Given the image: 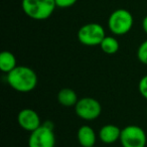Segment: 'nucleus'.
I'll return each instance as SVG.
<instances>
[{
	"mask_svg": "<svg viewBox=\"0 0 147 147\" xmlns=\"http://www.w3.org/2000/svg\"><path fill=\"white\" fill-rule=\"evenodd\" d=\"M21 8L29 18L45 20L51 16L57 4L55 0H22Z\"/></svg>",
	"mask_w": 147,
	"mask_h": 147,
	"instance_id": "nucleus-2",
	"label": "nucleus"
},
{
	"mask_svg": "<svg viewBox=\"0 0 147 147\" xmlns=\"http://www.w3.org/2000/svg\"><path fill=\"white\" fill-rule=\"evenodd\" d=\"M137 57L144 65H147V39L144 40L137 49Z\"/></svg>",
	"mask_w": 147,
	"mask_h": 147,
	"instance_id": "nucleus-14",
	"label": "nucleus"
},
{
	"mask_svg": "<svg viewBox=\"0 0 147 147\" xmlns=\"http://www.w3.org/2000/svg\"><path fill=\"white\" fill-rule=\"evenodd\" d=\"M78 40L86 47L100 45L106 36L104 27L96 22H90L81 26L78 30Z\"/></svg>",
	"mask_w": 147,
	"mask_h": 147,
	"instance_id": "nucleus-4",
	"label": "nucleus"
},
{
	"mask_svg": "<svg viewBox=\"0 0 147 147\" xmlns=\"http://www.w3.org/2000/svg\"><path fill=\"white\" fill-rule=\"evenodd\" d=\"M121 130L114 124L104 125L99 131V139L105 144H113L120 140Z\"/></svg>",
	"mask_w": 147,
	"mask_h": 147,
	"instance_id": "nucleus-9",
	"label": "nucleus"
},
{
	"mask_svg": "<svg viewBox=\"0 0 147 147\" xmlns=\"http://www.w3.org/2000/svg\"><path fill=\"white\" fill-rule=\"evenodd\" d=\"M57 7L59 8H69L76 4L78 0H55Z\"/></svg>",
	"mask_w": 147,
	"mask_h": 147,
	"instance_id": "nucleus-16",
	"label": "nucleus"
},
{
	"mask_svg": "<svg viewBox=\"0 0 147 147\" xmlns=\"http://www.w3.org/2000/svg\"><path fill=\"white\" fill-rule=\"evenodd\" d=\"M75 112L79 118L86 121L97 119L102 112V107L98 100L91 97H84L79 99L75 106Z\"/></svg>",
	"mask_w": 147,
	"mask_h": 147,
	"instance_id": "nucleus-7",
	"label": "nucleus"
},
{
	"mask_svg": "<svg viewBox=\"0 0 147 147\" xmlns=\"http://www.w3.org/2000/svg\"><path fill=\"white\" fill-rule=\"evenodd\" d=\"M57 101L61 106L65 107H75L78 103V95L73 89L63 88L57 93Z\"/></svg>",
	"mask_w": 147,
	"mask_h": 147,
	"instance_id": "nucleus-11",
	"label": "nucleus"
},
{
	"mask_svg": "<svg viewBox=\"0 0 147 147\" xmlns=\"http://www.w3.org/2000/svg\"><path fill=\"white\" fill-rule=\"evenodd\" d=\"M138 89H139V92H140L141 96L147 100V75L143 76L141 78V80L139 81V84H138Z\"/></svg>",
	"mask_w": 147,
	"mask_h": 147,
	"instance_id": "nucleus-15",
	"label": "nucleus"
},
{
	"mask_svg": "<svg viewBox=\"0 0 147 147\" xmlns=\"http://www.w3.org/2000/svg\"><path fill=\"white\" fill-rule=\"evenodd\" d=\"M100 47L107 55H115L119 51V41L114 36H105L100 45Z\"/></svg>",
	"mask_w": 147,
	"mask_h": 147,
	"instance_id": "nucleus-13",
	"label": "nucleus"
},
{
	"mask_svg": "<svg viewBox=\"0 0 147 147\" xmlns=\"http://www.w3.org/2000/svg\"><path fill=\"white\" fill-rule=\"evenodd\" d=\"M17 122L21 128L29 132H32L42 124L39 115L30 108H24L18 113Z\"/></svg>",
	"mask_w": 147,
	"mask_h": 147,
	"instance_id": "nucleus-8",
	"label": "nucleus"
},
{
	"mask_svg": "<svg viewBox=\"0 0 147 147\" xmlns=\"http://www.w3.org/2000/svg\"><path fill=\"white\" fill-rule=\"evenodd\" d=\"M120 143L122 147H145L146 133L137 125H129L121 130Z\"/></svg>",
	"mask_w": 147,
	"mask_h": 147,
	"instance_id": "nucleus-6",
	"label": "nucleus"
},
{
	"mask_svg": "<svg viewBox=\"0 0 147 147\" xmlns=\"http://www.w3.org/2000/svg\"><path fill=\"white\" fill-rule=\"evenodd\" d=\"M55 136L53 126L51 122L41 124L38 128L30 132L28 147H55Z\"/></svg>",
	"mask_w": 147,
	"mask_h": 147,
	"instance_id": "nucleus-5",
	"label": "nucleus"
},
{
	"mask_svg": "<svg viewBox=\"0 0 147 147\" xmlns=\"http://www.w3.org/2000/svg\"><path fill=\"white\" fill-rule=\"evenodd\" d=\"M142 28H143V30H144V32L147 34V15L142 20Z\"/></svg>",
	"mask_w": 147,
	"mask_h": 147,
	"instance_id": "nucleus-17",
	"label": "nucleus"
},
{
	"mask_svg": "<svg viewBox=\"0 0 147 147\" xmlns=\"http://www.w3.org/2000/svg\"><path fill=\"white\" fill-rule=\"evenodd\" d=\"M93 147H95V146H93Z\"/></svg>",
	"mask_w": 147,
	"mask_h": 147,
	"instance_id": "nucleus-18",
	"label": "nucleus"
},
{
	"mask_svg": "<svg viewBox=\"0 0 147 147\" xmlns=\"http://www.w3.org/2000/svg\"><path fill=\"white\" fill-rule=\"evenodd\" d=\"M8 85L19 93H28L34 90L37 85V76L31 67L17 65L14 69L7 74Z\"/></svg>",
	"mask_w": 147,
	"mask_h": 147,
	"instance_id": "nucleus-1",
	"label": "nucleus"
},
{
	"mask_svg": "<svg viewBox=\"0 0 147 147\" xmlns=\"http://www.w3.org/2000/svg\"><path fill=\"white\" fill-rule=\"evenodd\" d=\"M134 19L127 9H116L108 18V27L115 35H124L131 30Z\"/></svg>",
	"mask_w": 147,
	"mask_h": 147,
	"instance_id": "nucleus-3",
	"label": "nucleus"
},
{
	"mask_svg": "<svg viewBox=\"0 0 147 147\" xmlns=\"http://www.w3.org/2000/svg\"><path fill=\"white\" fill-rule=\"evenodd\" d=\"M79 144L82 147H93L97 140V135L95 130L91 126L84 125L81 126L77 133Z\"/></svg>",
	"mask_w": 147,
	"mask_h": 147,
	"instance_id": "nucleus-10",
	"label": "nucleus"
},
{
	"mask_svg": "<svg viewBox=\"0 0 147 147\" xmlns=\"http://www.w3.org/2000/svg\"><path fill=\"white\" fill-rule=\"evenodd\" d=\"M17 67L16 57L11 51H2L0 55V69L3 73H10Z\"/></svg>",
	"mask_w": 147,
	"mask_h": 147,
	"instance_id": "nucleus-12",
	"label": "nucleus"
}]
</instances>
